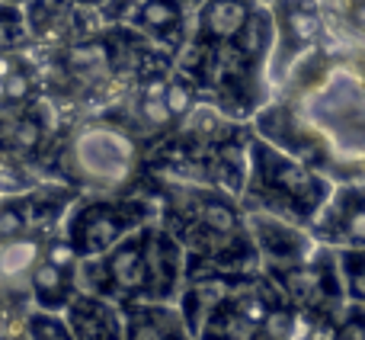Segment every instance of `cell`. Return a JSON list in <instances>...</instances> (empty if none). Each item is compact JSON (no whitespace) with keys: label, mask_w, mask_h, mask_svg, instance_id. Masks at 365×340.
Here are the masks:
<instances>
[{"label":"cell","mask_w":365,"mask_h":340,"mask_svg":"<svg viewBox=\"0 0 365 340\" xmlns=\"http://www.w3.org/2000/svg\"><path fill=\"white\" fill-rule=\"evenodd\" d=\"M158 219V202L148 196H77L64 215L61 234L81 257H103L119 241Z\"/></svg>","instance_id":"3"},{"label":"cell","mask_w":365,"mask_h":340,"mask_svg":"<svg viewBox=\"0 0 365 340\" xmlns=\"http://www.w3.org/2000/svg\"><path fill=\"white\" fill-rule=\"evenodd\" d=\"M29 296H32V302H36V309L64 311L71 299L77 296L74 273L61 270V266H55L51 260L42 257V264H38L29 276Z\"/></svg>","instance_id":"15"},{"label":"cell","mask_w":365,"mask_h":340,"mask_svg":"<svg viewBox=\"0 0 365 340\" xmlns=\"http://www.w3.org/2000/svg\"><path fill=\"white\" fill-rule=\"evenodd\" d=\"M317 36V16L311 6H304L302 0H282L276 10V51L269 61L272 81L282 77L289 71L292 58L302 49H308Z\"/></svg>","instance_id":"9"},{"label":"cell","mask_w":365,"mask_h":340,"mask_svg":"<svg viewBox=\"0 0 365 340\" xmlns=\"http://www.w3.org/2000/svg\"><path fill=\"white\" fill-rule=\"evenodd\" d=\"M26 32H29V29H26L23 6L0 4V51H10L16 42H23Z\"/></svg>","instance_id":"19"},{"label":"cell","mask_w":365,"mask_h":340,"mask_svg":"<svg viewBox=\"0 0 365 340\" xmlns=\"http://www.w3.org/2000/svg\"><path fill=\"white\" fill-rule=\"evenodd\" d=\"M317 241L340 247H365V186L349 183L330 193L327 206L311 225Z\"/></svg>","instance_id":"6"},{"label":"cell","mask_w":365,"mask_h":340,"mask_svg":"<svg viewBox=\"0 0 365 340\" xmlns=\"http://www.w3.org/2000/svg\"><path fill=\"white\" fill-rule=\"evenodd\" d=\"M45 234H16L0 241V286L4 289H29V276L45 257Z\"/></svg>","instance_id":"13"},{"label":"cell","mask_w":365,"mask_h":340,"mask_svg":"<svg viewBox=\"0 0 365 340\" xmlns=\"http://www.w3.org/2000/svg\"><path fill=\"white\" fill-rule=\"evenodd\" d=\"M189 283L186 247L158 219L148 225V264H145V302H177Z\"/></svg>","instance_id":"5"},{"label":"cell","mask_w":365,"mask_h":340,"mask_svg":"<svg viewBox=\"0 0 365 340\" xmlns=\"http://www.w3.org/2000/svg\"><path fill=\"white\" fill-rule=\"evenodd\" d=\"M4 139H6V145H10L13 151L32 154L45 139V122L36 119V116H16V119L6 126Z\"/></svg>","instance_id":"17"},{"label":"cell","mask_w":365,"mask_h":340,"mask_svg":"<svg viewBox=\"0 0 365 340\" xmlns=\"http://www.w3.org/2000/svg\"><path fill=\"white\" fill-rule=\"evenodd\" d=\"M141 161L138 139L125 126L90 122L74 129L61 151L64 176L77 186H90L100 193H115L135 176Z\"/></svg>","instance_id":"2"},{"label":"cell","mask_w":365,"mask_h":340,"mask_svg":"<svg viewBox=\"0 0 365 340\" xmlns=\"http://www.w3.org/2000/svg\"><path fill=\"white\" fill-rule=\"evenodd\" d=\"M244 212L253 244H257L259 260H263V270L269 276L304 264L317 254V238L311 234V228L282 219L276 212H263V209H244Z\"/></svg>","instance_id":"4"},{"label":"cell","mask_w":365,"mask_h":340,"mask_svg":"<svg viewBox=\"0 0 365 340\" xmlns=\"http://www.w3.org/2000/svg\"><path fill=\"white\" fill-rule=\"evenodd\" d=\"M26 193L0 196V241L32 231V209H29V196Z\"/></svg>","instance_id":"16"},{"label":"cell","mask_w":365,"mask_h":340,"mask_svg":"<svg viewBox=\"0 0 365 340\" xmlns=\"http://www.w3.org/2000/svg\"><path fill=\"white\" fill-rule=\"evenodd\" d=\"M77 4H81V6H100V10H103V6H106V0H77Z\"/></svg>","instance_id":"21"},{"label":"cell","mask_w":365,"mask_h":340,"mask_svg":"<svg viewBox=\"0 0 365 340\" xmlns=\"http://www.w3.org/2000/svg\"><path fill=\"white\" fill-rule=\"evenodd\" d=\"M26 29L38 42H68L74 39L77 0H26Z\"/></svg>","instance_id":"14"},{"label":"cell","mask_w":365,"mask_h":340,"mask_svg":"<svg viewBox=\"0 0 365 340\" xmlns=\"http://www.w3.org/2000/svg\"><path fill=\"white\" fill-rule=\"evenodd\" d=\"M247 148H250V180L240 196V206L276 212L304 228L314 225V219L334 193L327 176L304 161L285 154L282 148L269 145L266 139H259L253 129Z\"/></svg>","instance_id":"1"},{"label":"cell","mask_w":365,"mask_h":340,"mask_svg":"<svg viewBox=\"0 0 365 340\" xmlns=\"http://www.w3.org/2000/svg\"><path fill=\"white\" fill-rule=\"evenodd\" d=\"M4 90H6V103H26L32 96V77L23 68H16L10 77H4Z\"/></svg>","instance_id":"20"},{"label":"cell","mask_w":365,"mask_h":340,"mask_svg":"<svg viewBox=\"0 0 365 340\" xmlns=\"http://www.w3.org/2000/svg\"><path fill=\"white\" fill-rule=\"evenodd\" d=\"M125 340H195L177 302H128Z\"/></svg>","instance_id":"10"},{"label":"cell","mask_w":365,"mask_h":340,"mask_svg":"<svg viewBox=\"0 0 365 340\" xmlns=\"http://www.w3.org/2000/svg\"><path fill=\"white\" fill-rule=\"evenodd\" d=\"M61 315L74 340H125V311L106 296L77 292Z\"/></svg>","instance_id":"8"},{"label":"cell","mask_w":365,"mask_h":340,"mask_svg":"<svg viewBox=\"0 0 365 340\" xmlns=\"http://www.w3.org/2000/svg\"><path fill=\"white\" fill-rule=\"evenodd\" d=\"M128 23L154 45H180L186 29V6L180 0H141Z\"/></svg>","instance_id":"12"},{"label":"cell","mask_w":365,"mask_h":340,"mask_svg":"<svg viewBox=\"0 0 365 340\" xmlns=\"http://www.w3.org/2000/svg\"><path fill=\"white\" fill-rule=\"evenodd\" d=\"M103 273H106V292L113 302L128 305L145 299V264H148V225L128 234L125 241L103 254Z\"/></svg>","instance_id":"7"},{"label":"cell","mask_w":365,"mask_h":340,"mask_svg":"<svg viewBox=\"0 0 365 340\" xmlns=\"http://www.w3.org/2000/svg\"><path fill=\"white\" fill-rule=\"evenodd\" d=\"M257 6V0H202L199 16H195V32L189 39L208 45V49H225L250 23Z\"/></svg>","instance_id":"11"},{"label":"cell","mask_w":365,"mask_h":340,"mask_svg":"<svg viewBox=\"0 0 365 340\" xmlns=\"http://www.w3.org/2000/svg\"><path fill=\"white\" fill-rule=\"evenodd\" d=\"M26 340H74L61 311H32L26 318Z\"/></svg>","instance_id":"18"}]
</instances>
